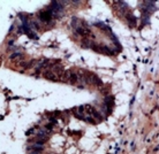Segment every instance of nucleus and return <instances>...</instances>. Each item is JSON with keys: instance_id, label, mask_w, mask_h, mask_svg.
<instances>
[{"instance_id": "7ed1b4c3", "label": "nucleus", "mask_w": 159, "mask_h": 154, "mask_svg": "<svg viewBox=\"0 0 159 154\" xmlns=\"http://www.w3.org/2000/svg\"><path fill=\"white\" fill-rule=\"evenodd\" d=\"M22 29H23V32L26 33V35H28L30 38H35V39H37V36H36V33L33 32V31H31V29L29 28V26L28 24H23L22 26Z\"/></svg>"}, {"instance_id": "f03ea898", "label": "nucleus", "mask_w": 159, "mask_h": 154, "mask_svg": "<svg viewBox=\"0 0 159 154\" xmlns=\"http://www.w3.org/2000/svg\"><path fill=\"white\" fill-rule=\"evenodd\" d=\"M43 76H44L45 78L50 79V81H53V82H57V81L59 79L58 75H57V74H54V73H53V71H51V70H46V71H44Z\"/></svg>"}, {"instance_id": "f257e3e1", "label": "nucleus", "mask_w": 159, "mask_h": 154, "mask_svg": "<svg viewBox=\"0 0 159 154\" xmlns=\"http://www.w3.org/2000/svg\"><path fill=\"white\" fill-rule=\"evenodd\" d=\"M54 15H53V13H52V10L51 9H45V10H42L40 13H39V19H40V21H43V22H45V23H50L51 21H52V17H53Z\"/></svg>"}, {"instance_id": "39448f33", "label": "nucleus", "mask_w": 159, "mask_h": 154, "mask_svg": "<svg viewBox=\"0 0 159 154\" xmlns=\"http://www.w3.org/2000/svg\"><path fill=\"white\" fill-rule=\"evenodd\" d=\"M24 57H23V54H21V53H13L12 55H10V59L12 60H22Z\"/></svg>"}, {"instance_id": "20e7f679", "label": "nucleus", "mask_w": 159, "mask_h": 154, "mask_svg": "<svg viewBox=\"0 0 159 154\" xmlns=\"http://www.w3.org/2000/svg\"><path fill=\"white\" fill-rule=\"evenodd\" d=\"M28 151H30V152H42L43 150H44V147H43V145H39V144H33V145H30V146H28V148H27Z\"/></svg>"}, {"instance_id": "423d86ee", "label": "nucleus", "mask_w": 159, "mask_h": 154, "mask_svg": "<svg viewBox=\"0 0 159 154\" xmlns=\"http://www.w3.org/2000/svg\"><path fill=\"white\" fill-rule=\"evenodd\" d=\"M28 154H39L38 152H30V153H28Z\"/></svg>"}]
</instances>
